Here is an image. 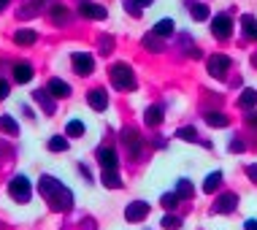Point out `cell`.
I'll use <instances>...</instances> for the list:
<instances>
[{
    "label": "cell",
    "instance_id": "cell-10",
    "mask_svg": "<svg viewBox=\"0 0 257 230\" xmlns=\"http://www.w3.org/2000/svg\"><path fill=\"white\" fill-rule=\"evenodd\" d=\"M87 103H89V106H92L95 111H106L108 97H106V92H103V89H92V92L87 95Z\"/></svg>",
    "mask_w": 257,
    "mask_h": 230
},
{
    "label": "cell",
    "instance_id": "cell-15",
    "mask_svg": "<svg viewBox=\"0 0 257 230\" xmlns=\"http://www.w3.org/2000/svg\"><path fill=\"white\" fill-rule=\"evenodd\" d=\"M100 182L111 187V190H119L122 187V179H119V173H116V168H111V171H103L100 173Z\"/></svg>",
    "mask_w": 257,
    "mask_h": 230
},
{
    "label": "cell",
    "instance_id": "cell-5",
    "mask_svg": "<svg viewBox=\"0 0 257 230\" xmlns=\"http://www.w3.org/2000/svg\"><path fill=\"white\" fill-rule=\"evenodd\" d=\"M227 68H230V57H225V54H214L211 60H208V73L222 79V76L227 73Z\"/></svg>",
    "mask_w": 257,
    "mask_h": 230
},
{
    "label": "cell",
    "instance_id": "cell-9",
    "mask_svg": "<svg viewBox=\"0 0 257 230\" xmlns=\"http://www.w3.org/2000/svg\"><path fill=\"white\" fill-rule=\"evenodd\" d=\"M235 203H238V198H235L233 192H225L222 198L214 203V211H219V214H227V211H233L235 208Z\"/></svg>",
    "mask_w": 257,
    "mask_h": 230
},
{
    "label": "cell",
    "instance_id": "cell-6",
    "mask_svg": "<svg viewBox=\"0 0 257 230\" xmlns=\"http://www.w3.org/2000/svg\"><path fill=\"white\" fill-rule=\"evenodd\" d=\"M147 214H149V203H144V200H136V203L124 208V219L127 222H141Z\"/></svg>",
    "mask_w": 257,
    "mask_h": 230
},
{
    "label": "cell",
    "instance_id": "cell-8",
    "mask_svg": "<svg viewBox=\"0 0 257 230\" xmlns=\"http://www.w3.org/2000/svg\"><path fill=\"white\" fill-rule=\"evenodd\" d=\"M122 141H124V146H130V155H133V157L141 155V136H138L136 130H124Z\"/></svg>",
    "mask_w": 257,
    "mask_h": 230
},
{
    "label": "cell",
    "instance_id": "cell-26",
    "mask_svg": "<svg viewBox=\"0 0 257 230\" xmlns=\"http://www.w3.org/2000/svg\"><path fill=\"white\" fill-rule=\"evenodd\" d=\"M38 9H41L38 0H30V6H25V9L19 11V17H22V19H30V17H36V14H38Z\"/></svg>",
    "mask_w": 257,
    "mask_h": 230
},
{
    "label": "cell",
    "instance_id": "cell-13",
    "mask_svg": "<svg viewBox=\"0 0 257 230\" xmlns=\"http://www.w3.org/2000/svg\"><path fill=\"white\" fill-rule=\"evenodd\" d=\"M14 79H17L19 84H27V81L33 79V65L30 62H19V65H14Z\"/></svg>",
    "mask_w": 257,
    "mask_h": 230
},
{
    "label": "cell",
    "instance_id": "cell-33",
    "mask_svg": "<svg viewBox=\"0 0 257 230\" xmlns=\"http://www.w3.org/2000/svg\"><path fill=\"white\" fill-rule=\"evenodd\" d=\"M179 138H195V128H182L179 130Z\"/></svg>",
    "mask_w": 257,
    "mask_h": 230
},
{
    "label": "cell",
    "instance_id": "cell-36",
    "mask_svg": "<svg viewBox=\"0 0 257 230\" xmlns=\"http://www.w3.org/2000/svg\"><path fill=\"white\" fill-rule=\"evenodd\" d=\"M244 227H246V230H257V222H254V219H246Z\"/></svg>",
    "mask_w": 257,
    "mask_h": 230
},
{
    "label": "cell",
    "instance_id": "cell-20",
    "mask_svg": "<svg viewBox=\"0 0 257 230\" xmlns=\"http://www.w3.org/2000/svg\"><path fill=\"white\" fill-rule=\"evenodd\" d=\"M241 25H244V33H246L249 38H257V19L252 17V14H244Z\"/></svg>",
    "mask_w": 257,
    "mask_h": 230
},
{
    "label": "cell",
    "instance_id": "cell-28",
    "mask_svg": "<svg viewBox=\"0 0 257 230\" xmlns=\"http://www.w3.org/2000/svg\"><path fill=\"white\" fill-rule=\"evenodd\" d=\"M49 149L52 152H65L68 149V141L62 136H54V138H49Z\"/></svg>",
    "mask_w": 257,
    "mask_h": 230
},
{
    "label": "cell",
    "instance_id": "cell-31",
    "mask_svg": "<svg viewBox=\"0 0 257 230\" xmlns=\"http://www.w3.org/2000/svg\"><path fill=\"white\" fill-rule=\"evenodd\" d=\"M179 225H182V219H179V217H171V214H165V217H163V227H168V230H176Z\"/></svg>",
    "mask_w": 257,
    "mask_h": 230
},
{
    "label": "cell",
    "instance_id": "cell-21",
    "mask_svg": "<svg viewBox=\"0 0 257 230\" xmlns=\"http://www.w3.org/2000/svg\"><path fill=\"white\" fill-rule=\"evenodd\" d=\"M33 97H36L38 103H44L46 114H52V111H54V103L49 100V89H36V92H33Z\"/></svg>",
    "mask_w": 257,
    "mask_h": 230
},
{
    "label": "cell",
    "instance_id": "cell-1",
    "mask_svg": "<svg viewBox=\"0 0 257 230\" xmlns=\"http://www.w3.org/2000/svg\"><path fill=\"white\" fill-rule=\"evenodd\" d=\"M38 190H41V198H46V203H49L54 211H68V208L73 206V195H71V190H68V187H62L57 179L41 176Z\"/></svg>",
    "mask_w": 257,
    "mask_h": 230
},
{
    "label": "cell",
    "instance_id": "cell-29",
    "mask_svg": "<svg viewBox=\"0 0 257 230\" xmlns=\"http://www.w3.org/2000/svg\"><path fill=\"white\" fill-rule=\"evenodd\" d=\"M192 17H195L198 22H203V19H208V6H203V3H195V6H192Z\"/></svg>",
    "mask_w": 257,
    "mask_h": 230
},
{
    "label": "cell",
    "instance_id": "cell-2",
    "mask_svg": "<svg viewBox=\"0 0 257 230\" xmlns=\"http://www.w3.org/2000/svg\"><path fill=\"white\" fill-rule=\"evenodd\" d=\"M111 84H114L116 89H122V92H127V89H136L133 68L124 65V62H116V65L111 68Z\"/></svg>",
    "mask_w": 257,
    "mask_h": 230
},
{
    "label": "cell",
    "instance_id": "cell-35",
    "mask_svg": "<svg viewBox=\"0 0 257 230\" xmlns=\"http://www.w3.org/2000/svg\"><path fill=\"white\" fill-rule=\"evenodd\" d=\"M246 173H249V179H252V182H257V165H249Z\"/></svg>",
    "mask_w": 257,
    "mask_h": 230
},
{
    "label": "cell",
    "instance_id": "cell-4",
    "mask_svg": "<svg viewBox=\"0 0 257 230\" xmlns=\"http://www.w3.org/2000/svg\"><path fill=\"white\" fill-rule=\"evenodd\" d=\"M73 71L79 73V76H89L95 71V60H92V54H87V52H76L73 54Z\"/></svg>",
    "mask_w": 257,
    "mask_h": 230
},
{
    "label": "cell",
    "instance_id": "cell-27",
    "mask_svg": "<svg viewBox=\"0 0 257 230\" xmlns=\"http://www.w3.org/2000/svg\"><path fill=\"white\" fill-rule=\"evenodd\" d=\"M206 122L211 125V128H225V125H227V117H225V114H206Z\"/></svg>",
    "mask_w": 257,
    "mask_h": 230
},
{
    "label": "cell",
    "instance_id": "cell-16",
    "mask_svg": "<svg viewBox=\"0 0 257 230\" xmlns=\"http://www.w3.org/2000/svg\"><path fill=\"white\" fill-rule=\"evenodd\" d=\"M173 30H176V25H173V19H160V22L155 25V36H160V38H168V36H173Z\"/></svg>",
    "mask_w": 257,
    "mask_h": 230
},
{
    "label": "cell",
    "instance_id": "cell-30",
    "mask_svg": "<svg viewBox=\"0 0 257 230\" xmlns=\"http://www.w3.org/2000/svg\"><path fill=\"white\" fill-rule=\"evenodd\" d=\"M176 195H179V198H192V184L187 182V179H182L179 187H176Z\"/></svg>",
    "mask_w": 257,
    "mask_h": 230
},
{
    "label": "cell",
    "instance_id": "cell-14",
    "mask_svg": "<svg viewBox=\"0 0 257 230\" xmlns=\"http://www.w3.org/2000/svg\"><path fill=\"white\" fill-rule=\"evenodd\" d=\"M46 89H49V95H54V97H68L71 95V87H68L62 79H52Z\"/></svg>",
    "mask_w": 257,
    "mask_h": 230
},
{
    "label": "cell",
    "instance_id": "cell-34",
    "mask_svg": "<svg viewBox=\"0 0 257 230\" xmlns=\"http://www.w3.org/2000/svg\"><path fill=\"white\" fill-rule=\"evenodd\" d=\"M6 97H9V84L0 79V100H6Z\"/></svg>",
    "mask_w": 257,
    "mask_h": 230
},
{
    "label": "cell",
    "instance_id": "cell-22",
    "mask_svg": "<svg viewBox=\"0 0 257 230\" xmlns=\"http://www.w3.org/2000/svg\"><path fill=\"white\" fill-rule=\"evenodd\" d=\"M238 103H241V108H252V106H257V89H244Z\"/></svg>",
    "mask_w": 257,
    "mask_h": 230
},
{
    "label": "cell",
    "instance_id": "cell-37",
    "mask_svg": "<svg viewBox=\"0 0 257 230\" xmlns=\"http://www.w3.org/2000/svg\"><path fill=\"white\" fill-rule=\"evenodd\" d=\"M246 122H249V125H252V128H254V125H257V114H249V117H246Z\"/></svg>",
    "mask_w": 257,
    "mask_h": 230
},
{
    "label": "cell",
    "instance_id": "cell-24",
    "mask_svg": "<svg viewBox=\"0 0 257 230\" xmlns=\"http://www.w3.org/2000/svg\"><path fill=\"white\" fill-rule=\"evenodd\" d=\"M65 133L71 136V138H79V136H84V122H79V120H71V122H68V128H65Z\"/></svg>",
    "mask_w": 257,
    "mask_h": 230
},
{
    "label": "cell",
    "instance_id": "cell-39",
    "mask_svg": "<svg viewBox=\"0 0 257 230\" xmlns=\"http://www.w3.org/2000/svg\"><path fill=\"white\" fill-rule=\"evenodd\" d=\"M6 6H9V0H0V11H3V9H6Z\"/></svg>",
    "mask_w": 257,
    "mask_h": 230
},
{
    "label": "cell",
    "instance_id": "cell-3",
    "mask_svg": "<svg viewBox=\"0 0 257 230\" xmlns=\"http://www.w3.org/2000/svg\"><path fill=\"white\" fill-rule=\"evenodd\" d=\"M9 192L14 200H19V203H27L30 200V182H27L25 176H14L11 184H9Z\"/></svg>",
    "mask_w": 257,
    "mask_h": 230
},
{
    "label": "cell",
    "instance_id": "cell-11",
    "mask_svg": "<svg viewBox=\"0 0 257 230\" xmlns=\"http://www.w3.org/2000/svg\"><path fill=\"white\" fill-rule=\"evenodd\" d=\"M81 17H87V19H106V9L98 3H81Z\"/></svg>",
    "mask_w": 257,
    "mask_h": 230
},
{
    "label": "cell",
    "instance_id": "cell-32",
    "mask_svg": "<svg viewBox=\"0 0 257 230\" xmlns=\"http://www.w3.org/2000/svg\"><path fill=\"white\" fill-rule=\"evenodd\" d=\"M176 203H179V195H176V192H168V195H163V206H165V208H173Z\"/></svg>",
    "mask_w": 257,
    "mask_h": 230
},
{
    "label": "cell",
    "instance_id": "cell-19",
    "mask_svg": "<svg viewBox=\"0 0 257 230\" xmlns=\"http://www.w3.org/2000/svg\"><path fill=\"white\" fill-rule=\"evenodd\" d=\"M144 120H147V125H152V128H155V125L163 122V108H160V106H149L147 114H144Z\"/></svg>",
    "mask_w": 257,
    "mask_h": 230
},
{
    "label": "cell",
    "instance_id": "cell-17",
    "mask_svg": "<svg viewBox=\"0 0 257 230\" xmlns=\"http://www.w3.org/2000/svg\"><path fill=\"white\" fill-rule=\"evenodd\" d=\"M36 30H17V36H14V41H17L19 46H30V44H36Z\"/></svg>",
    "mask_w": 257,
    "mask_h": 230
},
{
    "label": "cell",
    "instance_id": "cell-23",
    "mask_svg": "<svg viewBox=\"0 0 257 230\" xmlns=\"http://www.w3.org/2000/svg\"><path fill=\"white\" fill-rule=\"evenodd\" d=\"M52 22L54 25H65L68 22V9L65 6H54L52 9Z\"/></svg>",
    "mask_w": 257,
    "mask_h": 230
},
{
    "label": "cell",
    "instance_id": "cell-7",
    "mask_svg": "<svg viewBox=\"0 0 257 230\" xmlns=\"http://www.w3.org/2000/svg\"><path fill=\"white\" fill-rule=\"evenodd\" d=\"M211 30H214V36H217V38H227V36L233 33V22H230V17H225V14L214 17Z\"/></svg>",
    "mask_w": 257,
    "mask_h": 230
},
{
    "label": "cell",
    "instance_id": "cell-18",
    "mask_svg": "<svg viewBox=\"0 0 257 230\" xmlns=\"http://www.w3.org/2000/svg\"><path fill=\"white\" fill-rule=\"evenodd\" d=\"M0 130H3V133H9V136H19V125L14 122L9 114L0 117Z\"/></svg>",
    "mask_w": 257,
    "mask_h": 230
},
{
    "label": "cell",
    "instance_id": "cell-25",
    "mask_svg": "<svg viewBox=\"0 0 257 230\" xmlns=\"http://www.w3.org/2000/svg\"><path fill=\"white\" fill-rule=\"evenodd\" d=\"M222 184V173L217 171V173H211V176H208L206 179V184H203V190L206 192H214V190H217V187Z\"/></svg>",
    "mask_w": 257,
    "mask_h": 230
},
{
    "label": "cell",
    "instance_id": "cell-38",
    "mask_svg": "<svg viewBox=\"0 0 257 230\" xmlns=\"http://www.w3.org/2000/svg\"><path fill=\"white\" fill-rule=\"evenodd\" d=\"M133 3H136V6H149L152 0H133Z\"/></svg>",
    "mask_w": 257,
    "mask_h": 230
},
{
    "label": "cell",
    "instance_id": "cell-12",
    "mask_svg": "<svg viewBox=\"0 0 257 230\" xmlns=\"http://www.w3.org/2000/svg\"><path fill=\"white\" fill-rule=\"evenodd\" d=\"M98 163H100V168H103V171L116 168V152H114V149H106V146H103V149L98 152Z\"/></svg>",
    "mask_w": 257,
    "mask_h": 230
}]
</instances>
